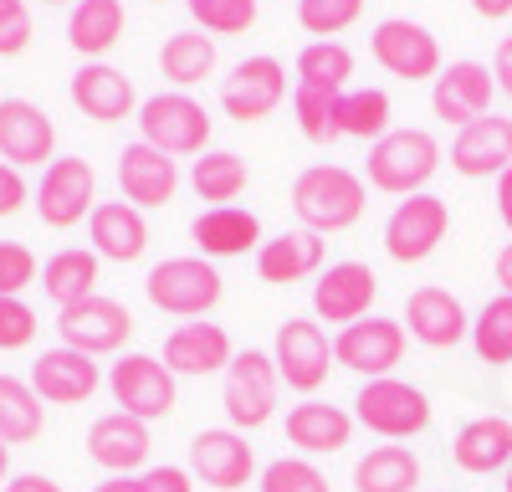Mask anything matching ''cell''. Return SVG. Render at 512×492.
<instances>
[{
	"label": "cell",
	"mask_w": 512,
	"mask_h": 492,
	"mask_svg": "<svg viewBox=\"0 0 512 492\" xmlns=\"http://www.w3.org/2000/svg\"><path fill=\"white\" fill-rule=\"evenodd\" d=\"M497 216H502V226L512 231V170L497 175Z\"/></svg>",
	"instance_id": "cell-51"
},
{
	"label": "cell",
	"mask_w": 512,
	"mask_h": 492,
	"mask_svg": "<svg viewBox=\"0 0 512 492\" xmlns=\"http://www.w3.org/2000/svg\"><path fill=\"white\" fill-rule=\"evenodd\" d=\"M364 16V0H297V26L313 41H338V31H349Z\"/></svg>",
	"instance_id": "cell-41"
},
{
	"label": "cell",
	"mask_w": 512,
	"mask_h": 492,
	"mask_svg": "<svg viewBox=\"0 0 512 492\" xmlns=\"http://www.w3.org/2000/svg\"><path fill=\"white\" fill-rule=\"evenodd\" d=\"M405 344H410V334H405L400 318L369 313V318H359L349 328H338L333 359L344 364V369H354V375H364V380H384L405 359Z\"/></svg>",
	"instance_id": "cell-12"
},
{
	"label": "cell",
	"mask_w": 512,
	"mask_h": 492,
	"mask_svg": "<svg viewBox=\"0 0 512 492\" xmlns=\"http://www.w3.org/2000/svg\"><path fill=\"white\" fill-rule=\"evenodd\" d=\"M210 129H216V118L205 113V103L195 93H175V88H169V93H154V98L139 103V139L154 144L169 159L205 154Z\"/></svg>",
	"instance_id": "cell-4"
},
{
	"label": "cell",
	"mask_w": 512,
	"mask_h": 492,
	"mask_svg": "<svg viewBox=\"0 0 512 492\" xmlns=\"http://www.w3.org/2000/svg\"><path fill=\"white\" fill-rule=\"evenodd\" d=\"M472 349H477V359L492 364V369L512 364V298H507V293L487 298L482 313L472 318Z\"/></svg>",
	"instance_id": "cell-39"
},
{
	"label": "cell",
	"mask_w": 512,
	"mask_h": 492,
	"mask_svg": "<svg viewBox=\"0 0 512 492\" xmlns=\"http://www.w3.org/2000/svg\"><path fill=\"white\" fill-rule=\"evenodd\" d=\"M354 436V410L328 405V400H303L287 410V441L303 451V457H328V451H344Z\"/></svg>",
	"instance_id": "cell-28"
},
{
	"label": "cell",
	"mask_w": 512,
	"mask_h": 492,
	"mask_svg": "<svg viewBox=\"0 0 512 492\" xmlns=\"http://www.w3.org/2000/svg\"><path fill=\"white\" fill-rule=\"evenodd\" d=\"M492 67H482V62H451V67H441V77L431 82V113L441 118V123H456V129H466V123H477V118H487L492 113Z\"/></svg>",
	"instance_id": "cell-19"
},
{
	"label": "cell",
	"mask_w": 512,
	"mask_h": 492,
	"mask_svg": "<svg viewBox=\"0 0 512 492\" xmlns=\"http://www.w3.org/2000/svg\"><path fill=\"white\" fill-rule=\"evenodd\" d=\"M47 6H77V0H47Z\"/></svg>",
	"instance_id": "cell-56"
},
{
	"label": "cell",
	"mask_w": 512,
	"mask_h": 492,
	"mask_svg": "<svg viewBox=\"0 0 512 492\" xmlns=\"http://www.w3.org/2000/svg\"><path fill=\"white\" fill-rule=\"evenodd\" d=\"M359 492H415L420 487V457L410 446H374L354 462Z\"/></svg>",
	"instance_id": "cell-34"
},
{
	"label": "cell",
	"mask_w": 512,
	"mask_h": 492,
	"mask_svg": "<svg viewBox=\"0 0 512 492\" xmlns=\"http://www.w3.org/2000/svg\"><path fill=\"white\" fill-rule=\"evenodd\" d=\"M31 205H36L41 226H52V231L77 226L82 216H93V205H98V170L82 154L52 159L47 170H41V185H36Z\"/></svg>",
	"instance_id": "cell-9"
},
{
	"label": "cell",
	"mask_w": 512,
	"mask_h": 492,
	"mask_svg": "<svg viewBox=\"0 0 512 492\" xmlns=\"http://www.w3.org/2000/svg\"><path fill=\"white\" fill-rule=\"evenodd\" d=\"M144 293L159 313L175 318H205L221 303V272L205 257H164L159 267H149Z\"/></svg>",
	"instance_id": "cell-6"
},
{
	"label": "cell",
	"mask_w": 512,
	"mask_h": 492,
	"mask_svg": "<svg viewBox=\"0 0 512 492\" xmlns=\"http://www.w3.org/2000/svg\"><path fill=\"white\" fill-rule=\"evenodd\" d=\"M256 487H262V492H333L328 477L308 457H277V462H267Z\"/></svg>",
	"instance_id": "cell-43"
},
{
	"label": "cell",
	"mask_w": 512,
	"mask_h": 492,
	"mask_svg": "<svg viewBox=\"0 0 512 492\" xmlns=\"http://www.w3.org/2000/svg\"><path fill=\"white\" fill-rule=\"evenodd\" d=\"M205 36H241L256 26V0H185Z\"/></svg>",
	"instance_id": "cell-42"
},
{
	"label": "cell",
	"mask_w": 512,
	"mask_h": 492,
	"mask_svg": "<svg viewBox=\"0 0 512 492\" xmlns=\"http://www.w3.org/2000/svg\"><path fill=\"white\" fill-rule=\"evenodd\" d=\"M190 477L216 487V492H236L256 477V451L246 446L241 431H200L190 441Z\"/></svg>",
	"instance_id": "cell-20"
},
{
	"label": "cell",
	"mask_w": 512,
	"mask_h": 492,
	"mask_svg": "<svg viewBox=\"0 0 512 492\" xmlns=\"http://www.w3.org/2000/svg\"><path fill=\"white\" fill-rule=\"evenodd\" d=\"M103 385V369L93 354H77L67 344L57 349H41L31 364V390L47 400V405H88Z\"/></svg>",
	"instance_id": "cell-17"
},
{
	"label": "cell",
	"mask_w": 512,
	"mask_h": 492,
	"mask_svg": "<svg viewBox=\"0 0 512 492\" xmlns=\"http://www.w3.org/2000/svg\"><path fill=\"white\" fill-rule=\"evenodd\" d=\"M390 93L384 88H344L338 98V139H364V144H379L390 134Z\"/></svg>",
	"instance_id": "cell-36"
},
{
	"label": "cell",
	"mask_w": 512,
	"mask_h": 492,
	"mask_svg": "<svg viewBox=\"0 0 512 492\" xmlns=\"http://www.w3.org/2000/svg\"><path fill=\"white\" fill-rule=\"evenodd\" d=\"M492 82L512 98V36H502V41H497V52H492Z\"/></svg>",
	"instance_id": "cell-49"
},
{
	"label": "cell",
	"mask_w": 512,
	"mask_h": 492,
	"mask_svg": "<svg viewBox=\"0 0 512 492\" xmlns=\"http://www.w3.org/2000/svg\"><path fill=\"white\" fill-rule=\"evenodd\" d=\"M190 185L200 200L210 205H231L246 185H251V170L236 149H205L195 164H190Z\"/></svg>",
	"instance_id": "cell-35"
},
{
	"label": "cell",
	"mask_w": 512,
	"mask_h": 492,
	"mask_svg": "<svg viewBox=\"0 0 512 492\" xmlns=\"http://www.w3.org/2000/svg\"><path fill=\"white\" fill-rule=\"evenodd\" d=\"M128 31V16H123V0H77L72 16H67V41L77 57L88 62H103Z\"/></svg>",
	"instance_id": "cell-32"
},
{
	"label": "cell",
	"mask_w": 512,
	"mask_h": 492,
	"mask_svg": "<svg viewBox=\"0 0 512 492\" xmlns=\"http://www.w3.org/2000/svg\"><path fill=\"white\" fill-rule=\"evenodd\" d=\"M323 257H328L323 236H313V231L297 226V231H282V236L262 241V252H256V277H262V282H277V287L308 282V277L323 272Z\"/></svg>",
	"instance_id": "cell-29"
},
{
	"label": "cell",
	"mask_w": 512,
	"mask_h": 492,
	"mask_svg": "<svg viewBox=\"0 0 512 492\" xmlns=\"http://www.w3.org/2000/svg\"><path fill=\"white\" fill-rule=\"evenodd\" d=\"M451 462L472 477H487V472H502L512 467V421L507 416H477L466 421L451 441Z\"/></svg>",
	"instance_id": "cell-30"
},
{
	"label": "cell",
	"mask_w": 512,
	"mask_h": 492,
	"mask_svg": "<svg viewBox=\"0 0 512 492\" xmlns=\"http://www.w3.org/2000/svg\"><path fill=\"white\" fill-rule=\"evenodd\" d=\"M379 298V277L369 262H328L313 282V313L323 323H359Z\"/></svg>",
	"instance_id": "cell-15"
},
{
	"label": "cell",
	"mask_w": 512,
	"mask_h": 492,
	"mask_svg": "<svg viewBox=\"0 0 512 492\" xmlns=\"http://www.w3.org/2000/svg\"><path fill=\"white\" fill-rule=\"evenodd\" d=\"M195 477H190V467H144L139 477H134V492H195L190 487Z\"/></svg>",
	"instance_id": "cell-47"
},
{
	"label": "cell",
	"mask_w": 512,
	"mask_h": 492,
	"mask_svg": "<svg viewBox=\"0 0 512 492\" xmlns=\"http://www.w3.org/2000/svg\"><path fill=\"white\" fill-rule=\"evenodd\" d=\"M451 170L466 180H492L502 170H512V118H477L451 139Z\"/></svg>",
	"instance_id": "cell-23"
},
{
	"label": "cell",
	"mask_w": 512,
	"mask_h": 492,
	"mask_svg": "<svg viewBox=\"0 0 512 492\" xmlns=\"http://www.w3.org/2000/svg\"><path fill=\"white\" fill-rule=\"evenodd\" d=\"M272 359H277L282 385L297 390V395H313L328 380V369L338 364L323 323H313V318H287L277 328V339H272Z\"/></svg>",
	"instance_id": "cell-13"
},
{
	"label": "cell",
	"mask_w": 512,
	"mask_h": 492,
	"mask_svg": "<svg viewBox=\"0 0 512 492\" xmlns=\"http://www.w3.org/2000/svg\"><path fill=\"white\" fill-rule=\"evenodd\" d=\"M67 98L82 118H93V123H123V118H134L139 113V93H134V77L108 67V62H82L67 82Z\"/></svg>",
	"instance_id": "cell-16"
},
{
	"label": "cell",
	"mask_w": 512,
	"mask_h": 492,
	"mask_svg": "<svg viewBox=\"0 0 512 492\" xmlns=\"http://www.w3.org/2000/svg\"><path fill=\"white\" fill-rule=\"evenodd\" d=\"M472 11H477L482 21H507V16H512V0H472Z\"/></svg>",
	"instance_id": "cell-52"
},
{
	"label": "cell",
	"mask_w": 512,
	"mask_h": 492,
	"mask_svg": "<svg viewBox=\"0 0 512 492\" xmlns=\"http://www.w3.org/2000/svg\"><path fill=\"white\" fill-rule=\"evenodd\" d=\"M216 67H221V47H216V36H205L200 26L164 36V47H159V72H164V82H169L175 93L200 88L205 77H216Z\"/></svg>",
	"instance_id": "cell-31"
},
{
	"label": "cell",
	"mask_w": 512,
	"mask_h": 492,
	"mask_svg": "<svg viewBox=\"0 0 512 492\" xmlns=\"http://www.w3.org/2000/svg\"><path fill=\"white\" fill-rule=\"evenodd\" d=\"M190 241L200 246L205 262H226V257L262 252V216L241 211V205H210V211L195 216Z\"/></svg>",
	"instance_id": "cell-24"
},
{
	"label": "cell",
	"mask_w": 512,
	"mask_h": 492,
	"mask_svg": "<svg viewBox=\"0 0 512 492\" xmlns=\"http://www.w3.org/2000/svg\"><path fill=\"white\" fill-rule=\"evenodd\" d=\"M369 57L400 82H436L441 77V41L410 16H384L369 31Z\"/></svg>",
	"instance_id": "cell-10"
},
{
	"label": "cell",
	"mask_w": 512,
	"mask_h": 492,
	"mask_svg": "<svg viewBox=\"0 0 512 492\" xmlns=\"http://www.w3.org/2000/svg\"><path fill=\"white\" fill-rule=\"evenodd\" d=\"M441 144L431 129H390L379 144H369L364 180L384 195H420L441 170Z\"/></svg>",
	"instance_id": "cell-2"
},
{
	"label": "cell",
	"mask_w": 512,
	"mask_h": 492,
	"mask_svg": "<svg viewBox=\"0 0 512 492\" xmlns=\"http://www.w3.org/2000/svg\"><path fill=\"white\" fill-rule=\"evenodd\" d=\"M108 390H113L123 416H139L144 426L175 416V405H180V380L169 375V364L154 359V354H123L108 369Z\"/></svg>",
	"instance_id": "cell-7"
},
{
	"label": "cell",
	"mask_w": 512,
	"mask_h": 492,
	"mask_svg": "<svg viewBox=\"0 0 512 492\" xmlns=\"http://www.w3.org/2000/svg\"><path fill=\"white\" fill-rule=\"evenodd\" d=\"M287 103V67L277 57H241L231 77L221 82V108L236 123H262Z\"/></svg>",
	"instance_id": "cell-14"
},
{
	"label": "cell",
	"mask_w": 512,
	"mask_h": 492,
	"mask_svg": "<svg viewBox=\"0 0 512 492\" xmlns=\"http://www.w3.org/2000/svg\"><path fill=\"white\" fill-rule=\"evenodd\" d=\"M41 277V262L26 241H0V298H21Z\"/></svg>",
	"instance_id": "cell-44"
},
{
	"label": "cell",
	"mask_w": 512,
	"mask_h": 492,
	"mask_svg": "<svg viewBox=\"0 0 512 492\" xmlns=\"http://www.w3.org/2000/svg\"><path fill=\"white\" fill-rule=\"evenodd\" d=\"M128 334H134V313H128L118 298H82L72 308H57V339L77 354H118L128 344Z\"/></svg>",
	"instance_id": "cell-11"
},
{
	"label": "cell",
	"mask_w": 512,
	"mask_h": 492,
	"mask_svg": "<svg viewBox=\"0 0 512 492\" xmlns=\"http://www.w3.org/2000/svg\"><path fill=\"white\" fill-rule=\"evenodd\" d=\"M88 241L93 252L108 257V262H139L149 252V221L139 205H128L123 195L118 200H98L93 216H88Z\"/></svg>",
	"instance_id": "cell-26"
},
{
	"label": "cell",
	"mask_w": 512,
	"mask_h": 492,
	"mask_svg": "<svg viewBox=\"0 0 512 492\" xmlns=\"http://www.w3.org/2000/svg\"><path fill=\"white\" fill-rule=\"evenodd\" d=\"M26 200H31V190H26L21 170H16V164H6V159H0V221H6V216H16Z\"/></svg>",
	"instance_id": "cell-48"
},
{
	"label": "cell",
	"mask_w": 512,
	"mask_h": 492,
	"mask_svg": "<svg viewBox=\"0 0 512 492\" xmlns=\"http://www.w3.org/2000/svg\"><path fill=\"white\" fill-rule=\"evenodd\" d=\"M405 334L425 349H456L461 339H472V318H466L461 298L451 287H415L405 298Z\"/></svg>",
	"instance_id": "cell-18"
},
{
	"label": "cell",
	"mask_w": 512,
	"mask_h": 492,
	"mask_svg": "<svg viewBox=\"0 0 512 492\" xmlns=\"http://www.w3.org/2000/svg\"><path fill=\"white\" fill-rule=\"evenodd\" d=\"M277 395H282V375H277V359L267 349H241L226 364V380H221V405H226V421L231 431H262L277 416Z\"/></svg>",
	"instance_id": "cell-3"
},
{
	"label": "cell",
	"mask_w": 512,
	"mask_h": 492,
	"mask_svg": "<svg viewBox=\"0 0 512 492\" xmlns=\"http://www.w3.org/2000/svg\"><path fill=\"white\" fill-rule=\"evenodd\" d=\"M149 426L139 421V416H123V410H108V416H98L93 426H88V457L103 467V472H113V477H128L134 467H144L149 462Z\"/></svg>",
	"instance_id": "cell-27"
},
{
	"label": "cell",
	"mask_w": 512,
	"mask_h": 492,
	"mask_svg": "<svg viewBox=\"0 0 512 492\" xmlns=\"http://www.w3.org/2000/svg\"><path fill=\"white\" fill-rule=\"evenodd\" d=\"M0 492H67V487L52 482V477H41V472H21V477H11Z\"/></svg>",
	"instance_id": "cell-50"
},
{
	"label": "cell",
	"mask_w": 512,
	"mask_h": 492,
	"mask_svg": "<svg viewBox=\"0 0 512 492\" xmlns=\"http://www.w3.org/2000/svg\"><path fill=\"white\" fill-rule=\"evenodd\" d=\"M364 205H369L364 175L344 170V164H308V170L292 180V216L313 236L349 231L364 216Z\"/></svg>",
	"instance_id": "cell-1"
},
{
	"label": "cell",
	"mask_w": 512,
	"mask_h": 492,
	"mask_svg": "<svg viewBox=\"0 0 512 492\" xmlns=\"http://www.w3.org/2000/svg\"><path fill=\"white\" fill-rule=\"evenodd\" d=\"M36 36L31 6L26 0H0V57H21Z\"/></svg>",
	"instance_id": "cell-46"
},
{
	"label": "cell",
	"mask_w": 512,
	"mask_h": 492,
	"mask_svg": "<svg viewBox=\"0 0 512 492\" xmlns=\"http://www.w3.org/2000/svg\"><path fill=\"white\" fill-rule=\"evenodd\" d=\"M47 416H41V395L31 390V380L0 375V441L6 446H26L41 436Z\"/></svg>",
	"instance_id": "cell-37"
},
{
	"label": "cell",
	"mask_w": 512,
	"mask_h": 492,
	"mask_svg": "<svg viewBox=\"0 0 512 492\" xmlns=\"http://www.w3.org/2000/svg\"><path fill=\"white\" fill-rule=\"evenodd\" d=\"M36 308L26 298H0V354H16L36 339Z\"/></svg>",
	"instance_id": "cell-45"
},
{
	"label": "cell",
	"mask_w": 512,
	"mask_h": 492,
	"mask_svg": "<svg viewBox=\"0 0 512 492\" xmlns=\"http://www.w3.org/2000/svg\"><path fill=\"white\" fill-rule=\"evenodd\" d=\"M118 190L128 205H139V211H149V205H169L180 190V164L159 154L154 144H123L118 154Z\"/></svg>",
	"instance_id": "cell-22"
},
{
	"label": "cell",
	"mask_w": 512,
	"mask_h": 492,
	"mask_svg": "<svg viewBox=\"0 0 512 492\" xmlns=\"http://www.w3.org/2000/svg\"><path fill=\"white\" fill-rule=\"evenodd\" d=\"M507 492H512V467H507Z\"/></svg>",
	"instance_id": "cell-57"
},
{
	"label": "cell",
	"mask_w": 512,
	"mask_h": 492,
	"mask_svg": "<svg viewBox=\"0 0 512 492\" xmlns=\"http://www.w3.org/2000/svg\"><path fill=\"white\" fill-rule=\"evenodd\" d=\"M57 154V123L47 108H36L31 98H0V159L6 164H52Z\"/></svg>",
	"instance_id": "cell-21"
},
{
	"label": "cell",
	"mask_w": 512,
	"mask_h": 492,
	"mask_svg": "<svg viewBox=\"0 0 512 492\" xmlns=\"http://www.w3.org/2000/svg\"><path fill=\"white\" fill-rule=\"evenodd\" d=\"M236 359V344L221 323H180L164 339V364L169 375H226V364Z\"/></svg>",
	"instance_id": "cell-25"
},
{
	"label": "cell",
	"mask_w": 512,
	"mask_h": 492,
	"mask_svg": "<svg viewBox=\"0 0 512 492\" xmlns=\"http://www.w3.org/2000/svg\"><path fill=\"white\" fill-rule=\"evenodd\" d=\"M297 82H323V88H344L354 77V52L344 41H308L303 52H297Z\"/></svg>",
	"instance_id": "cell-40"
},
{
	"label": "cell",
	"mask_w": 512,
	"mask_h": 492,
	"mask_svg": "<svg viewBox=\"0 0 512 492\" xmlns=\"http://www.w3.org/2000/svg\"><path fill=\"white\" fill-rule=\"evenodd\" d=\"M354 421L384 441H410L431 426V400H425L420 385L410 380H364V390L354 395Z\"/></svg>",
	"instance_id": "cell-5"
},
{
	"label": "cell",
	"mask_w": 512,
	"mask_h": 492,
	"mask_svg": "<svg viewBox=\"0 0 512 492\" xmlns=\"http://www.w3.org/2000/svg\"><path fill=\"white\" fill-rule=\"evenodd\" d=\"M497 282H502V293L512 298V241L497 252Z\"/></svg>",
	"instance_id": "cell-53"
},
{
	"label": "cell",
	"mask_w": 512,
	"mask_h": 492,
	"mask_svg": "<svg viewBox=\"0 0 512 492\" xmlns=\"http://www.w3.org/2000/svg\"><path fill=\"white\" fill-rule=\"evenodd\" d=\"M338 98H344V88L292 82V118H297V134H303L308 144H333L338 139Z\"/></svg>",
	"instance_id": "cell-38"
},
{
	"label": "cell",
	"mask_w": 512,
	"mask_h": 492,
	"mask_svg": "<svg viewBox=\"0 0 512 492\" xmlns=\"http://www.w3.org/2000/svg\"><path fill=\"white\" fill-rule=\"evenodd\" d=\"M154 6H159V0H154Z\"/></svg>",
	"instance_id": "cell-58"
},
{
	"label": "cell",
	"mask_w": 512,
	"mask_h": 492,
	"mask_svg": "<svg viewBox=\"0 0 512 492\" xmlns=\"http://www.w3.org/2000/svg\"><path fill=\"white\" fill-rule=\"evenodd\" d=\"M446 231H451V205L441 195H431V190L405 195L390 211V221H384V252H390V262H400V267H415L425 257H436Z\"/></svg>",
	"instance_id": "cell-8"
},
{
	"label": "cell",
	"mask_w": 512,
	"mask_h": 492,
	"mask_svg": "<svg viewBox=\"0 0 512 492\" xmlns=\"http://www.w3.org/2000/svg\"><path fill=\"white\" fill-rule=\"evenodd\" d=\"M6 482H11V446L0 441V487H6Z\"/></svg>",
	"instance_id": "cell-55"
},
{
	"label": "cell",
	"mask_w": 512,
	"mask_h": 492,
	"mask_svg": "<svg viewBox=\"0 0 512 492\" xmlns=\"http://www.w3.org/2000/svg\"><path fill=\"white\" fill-rule=\"evenodd\" d=\"M41 293L57 308H72L82 298L98 293V252H82V246H62L41 262Z\"/></svg>",
	"instance_id": "cell-33"
},
{
	"label": "cell",
	"mask_w": 512,
	"mask_h": 492,
	"mask_svg": "<svg viewBox=\"0 0 512 492\" xmlns=\"http://www.w3.org/2000/svg\"><path fill=\"white\" fill-rule=\"evenodd\" d=\"M93 492H134V477H108V482H98Z\"/></svg>",
	"instance_id": "cell-54"
}]
</instances>
